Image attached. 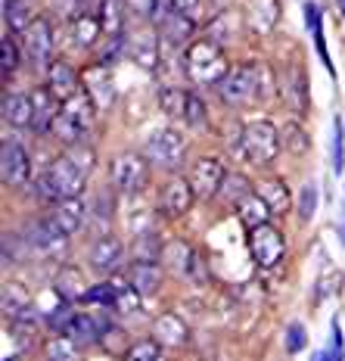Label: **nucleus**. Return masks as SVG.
I'll list each match as a JSON object with an SVG mask.
<instances>
[{
    "instance_id": "45",
    "label": "nucleus",
    "mask_w": 345,
    "mask_h": 361,
    "mask_svg": "<svg viewBox=\"0 0 345 361\" xmlns=\"http://www.w3.org/2000/svg\"><path fill=\"white\" fill-rule=\"evenodd\" d=\"M184 118H187V122H190L193 128H206V125H208L206 103H202L196 94H190V97H187V112H184Z\"/></svg>"
},
{
    "instance_id": "34",
    "label": "nucleus",
    "mask_w": 345,
    "mask_h": 361,
    "mask_svg": "<svg viewBox=\"0 0 345 361\" xmlns=\"http://www.w3.org/2000/svg\"><path fill=\"white\" fill-rule=\"evenodd\" d=\"M165 252H168V265H171V271H175V274H181V277L190 274L193 259H196V252H193L190 246L181 243V240H175L171 246H165Z\"/></svg>"
},
{
    "instance_id": "33",
    "label": "nucleus",
    "mask_w": 345,
    "mask_h": 361,
    "mask_svg": "<svg viewBox=\"0 0 345 361\" xmlns=\"http://www.w3.org/2000/svg\"><path fill=\"white\" fill-rule=\"evenodd\" d=\"M50 134H54L59 144H65V147H78V144H81V137H84V128L75 122V118L65 116V112H59L56 122H54V128H50Z\"/></svg>"
},
{
    "instance_id": "32",
    "label": "nucleus",
    "mask_w": 345,
    "mask_h": 361,
    "mask_svg": "<svg viewBox=\"0 0 345 361\" xmlns=\"http://www.w3.org/2000/svg\"><path fill=\"white\" fill-rule=\"evenodd\" d=\"M112 287H115V302H112V312L122 314V318H131V314L140 312V299H144V296H140V293L127 283V277H125V281L118 277Z\"/></svg>"
},
{
    "instance_id": "46",
    "label": "nucleus",
    "mask_w": 345,
    "mask_h": 361,
    "mask_svg": "<svg viewBox=\"0 0 345 361\" xmlns=\"http://www.w3.org/2000/svg\"><path fill=\"white\" fill-rule=\"evenodd\" d=\"M296 206H299V215H302V221H308V218L314 215V209H318V187H314L311 180L302 187V193H299V202H296Z\"/></svg>"
},
{
    "instance_id": "9",
    "label": "nucleus",
    "mask_w": 345,
    "mask_h": 361,
    "mask_svg": "<svg viewBox=\"0 0 345 361\" xmlns=\"http://www.w3.org/2000/svg\"><path fill=\"white\" fill-rule=\"evenodd\" d=\"M224 180H227V169H224V162L218 156H202L190 171V184H193L196 200H212L215 193H221Z\"/></svg>"
},
{
    "instance_id": "7",
    "label": "nucleus",
    "mask_w": 345,
    "mask_h": 361,
    "mask_svg": "<svg viewBox=\"0 0 345 361\" xmlns=\"http://www.w3.org/2000/svg\"><path fill=\"white\" fill-rule=\"evenodd\" d=\"M221 100L230 106H243V103L258 100V78H255V66H234L224 81L218 85Z\"/></svg>"
},
{
    "instance_id": "3",
    "label": "nucleus",
    "mask_w": 345,
    "mask_h": 361,
    "mask_svg": "<svg viewBox=\"0 0 345 361\" xmlns=\"http://www.w3.org/2000/svg\"><path fill=\"white\" fill-rule=\"evenodd\" d=\"M109 180L118 193H137L149 180V159L140 153H118L109 162Z\"/></svg>"
},
{
    "instance_id": "23",
    "label": "nucleus",
    "mask_w": 345,
    "mask_h": 361,
    "mask_svg": "<svg viewBox=\"0 0 345 361\" xmlns=\"http://www.w3.org/2000/svg\"><path fill=\"white\" fill-rule=\"evenodd\" d=\"M44 327V314L37 308L28 305L25 312H19L16 318H10V336L13 340H22V343H32Z\"/></svg>"
},
{
    "instance_id": "31",
    "label": "nucleus",
    "mask_w": 345,
    "mask_h": 361,
    "mask_svg": "<svg viewBox=\"0 0 345 361\" xmlns=\"http://www.w3.org/2000/svg\"><path fill=\"white\" fill-rule=\"evenodd\" d=\"M280 149H287L289 156H305L311 149V137L299 122H287L280 128Z\"/></svg>"
},
{
    "instance_id": "25",
    "label": "nucleus",
    "mask_w": 345,
    "mask_h": 361,
    "mask_svg": "<svg viewBox=\"0 0 345 361\" xmlns=\"http://www.w3.org/2000/svg\"><path fill=\"white\" fill-rule=\"evenodd\" d=\"M94 109H96V103L91 100V94H87L84 87H81L78 94H72L69 100L63 103V112H65L69 118H75V122L84 128V131L94 125Z\"/></svg>"
},
{
    "instance_id": "6",
    "label": "nucleus",
    "mask_w": 345,
    "mask_h": 361,
    "mask_svg": "<svg viewBox=\"0 0 345 361\" xmlns=\"http://www.w3.org/2000/svg\"><path fill=\"white\" fill-rule=\"evenodd\" d=\"M0 178L6 187H25L32 180V156L22 140L6 137L0 144Z\"/></svg>"
},
{
    "instance_id": "2",
    "label": "nucleus",
    "mask_w": 345,
    "mask_h": 361,
    "mask_svg": "<svg viewBox=\"0 0 345 361\" xmlns=\"http://www.w3.org/2000/svg\"><path fill=\"white\" fill-rule=\"evenodd\" d=\"M246 243H249V255L258 268H277L283 262V255H287V240H283L280 228H274L271 221L249 228Z\"/></svg>"
},
{
    "instance_id": "37",
    "label": "nucleus",
    "mask_w": 345,
    "mask_h": 361,
    "mask_svg": "<svg viewBox=\"0 0 345 361\" xmlns=\"http://www.w3.org/2000/svg\"><path fill=\"white\" fill-rule=\"evenodd\" d=\"M131 252H134V262H156L165 250H162L159 237H156L153 231H146V234H137V240H134V246H131Z\"/></svg>"
},
{
    "instance_id": "30",
    "label": "nucleus",
    "mask_w": 345,
    "mask_h": 361,
    "mask_svg": "<svg viewBox=\"0 0 345 361\" xmlns=\"http://www.w3.org/2000/svg\"><path fill=\"white\" fill-rule=\"evenodd\" d=\"M237 212H239V221H243L246 228H258V224L268 221L271 209L265 206V200H261L258 193H246V197L237 202Z\"/></svg>"
},
{
    "instance_id": "4",
    "label": "nucleus",
    "mask_w": 345,
    "mask_h": 361,
    "mask_svg": "<svg viewBox=\"0 0 345 361\" xmlns=\"http://www.w3.org/2000/svg\"><path fill=\"white\" fill-rule=\"evenodd\" d=\"M184 153H187V144L175 128H159V131H153L146 140V149H144L149 165L165 169V171H175L177 165L184 162Z\"/></svg>"
},
{
    "instance_id": "48",
    "label": "nucleus",
    "mask_w": 345,
    "mask_h": 361,
    "mask_svg": "<svg viewBox=\"0 0 345 361\" xmlns=\"http://www.w3.org/2000/svg\"><path fill=\"white\" fill-rule=\"evenodd\" d=\"M168 6L175 13H181V16L193 19V22H196V16L202 13V0H168Z\"/></svg>"
},
{
    "instance_id": "19",
    "label": "nucleus",
    "mask_w": 345,
    "mask_h": 361,
    "mask_svg": "<svg viewBox=\"0 0 345 361\" xmlns=\"http://www.w3.org/2000/svg\"><path fill=\"white\" fill-rule=\"evenodd\" d=\"M32 103H34V122H32V131L34 134H50V128H54L56 116L63 109H59V100L54 94H50L47 87H37L32 94Z\"/></svg>"
},
{
    "instance_id": "41",
    "label": "nucleus",
    "mask_w": 345,
    "mask_h": 361,
    "mask_svg": "<svg viewBox=\"0 0 345 361\" xmlns=\"http://www.w3.org/2000/svg\"><path fill=\"white\" fill-rule=\"evenodd\" d=\"M255 78H258V100H271V97L277 94V87H280L274 69L265 66V63H255Z\"/></svg>"
},
{
    "instance_id": "1",
    "label": "nucleus",
    "mask_w": 345,
    "mask_h": 361,
    "mask_svg": "<svg viewBox=\"0 0 345 361\" xmlns=\"http://www.w3.org/2000/svg\"><path fill=\"white\" fill-rule=\"evenodd\" d=\"M184 66L190 81L208 87V85H221L224 75L230 72L227 56L215 41H190L187 44V54H184Z\"/></svg>"
},
{
    "instance_id": "51",
    "label": "nucleus",
    "mask_w": 345,
    "mask_h": 361,
    "mask_svg": "<svg viewBox=\"0 0 345 361\" xmlns=\"http://www.w3.org/2000/svg\"><path fill=\"white\" fill-rule=\"evenodd\" d=\"M336 6H339V13L345 16V0H336Z\"/></svg>"
},
{
    "instance_id": "8",
    "label": "nucleus",
    "mask_w": 345,
    "mask_h": 361,
    "mask_svg": "<svg viewBox=\"0 0 345 361\" xmlns=\"http://www.w3.org/2000/svg\"><path fill=\"white\" fill-rule=\"evenodd\" d=\"M22 54H25L28 66H34V69H50V63H54V25H50L44 16H37L32 22V28L25 32V47H22Z\"/></svg>"
},
{
    "instance_id": "17",
    "label": "nucleus",
    "mask_w": 345,
    "mask_h": 361,
    "mask_svg": "<svg viewBox=\"0 0 345 361\" xmlns=\"http://www.w3.org/2000/svg\"><path fill=\"white\" fill-rule=\"evenodd\" d=\"M0 112H4V122H6V125H13V128H32V122H34V103H32V94L6 90Z\"/></svg>"
},
{
    "instance_id": "11",
    "label": "nucleus",
    "mask_w": 345,
    "mask_h": 361,
    "mask_svg": "<svg viewBox=\"0 0 345 361\" xmlns=\"http://www.w3.org/2000/svg\"><path fill=\"white\" fill-rule=\"evenodd\" d=\"M47 175L54 180L59 200H69V197H81V190H84V178L87 171L81 169L78 162L72 159V156H59L47 165Z\"/></svg>"
},
{
    "instance_id": "35",
    "label": "nucleus",
    "mask_w": 345,
    "mask_h": 361,
    "mask_svg": "<svg viewBox=\"0 0 345 361\" xmlns=\"http://www.w3.org/2000/svg\"><path fill=\"white\" fill-rule=\"evenodd\" d=\"M87 94H91V100H94L100 109H106L109 103H112L115 90H112V85H109V75L103 72V69L91 72V81H87Z\"/></svg>"
},
{
    "instance_id": "14",
    "label": "nucleus",
    "mask_w": 345,
    "mask_h": 361,
    "mask_svg": "<svg viewBox=\"0 0 345 361\" xmlns=\"http://www.w3.org/2000/svg\"><path fill=\"white\" fill-rule=\"evenodd\" d=\"M153 340L159 345H168V349H181V345L190 343V327L177 314L165 312L153 321Z\"/></svg>"
},
{
    "instance_id": "50",
    "label": "nucleus",
    "mask_w": 345,
    "mask_h": 361,
    "mask_svg": "<svg viewBox=\"0 0 345 361\" xmlns=\"http://www.w3.org/2000/svg\"><path fill=\"white\" fill-rule=\"evenodd\" d=\"M333 165L342 171V118H336V134H333Z\"/></svg>"
},
{
    "instance_id": "43",
    "label": "nucleus",
    "mask_w": 345,
    "mask_h": 361,
    "mask_svg": "<svg viewBox=\"0 0 345 361\" xmlns=\"http://www.w3.org/2000/svg\"><path fill=\"white\" fill-rule=\"evenodd\" d=\"M159 358H162V349L156 340H140L125 352V361H159Z\"/></svg>"
},
{
    "instance_id": "42",
    "label": "nucleus",
    "mask_w": 345,
    "mask_h": 361,
    "mask_svg": "<svg viewBox=\"0 0 345 361\" xmlns=\"http://www.w3.org/2000/svg\"><path fill=\"white\" fill-rule=\"evenodd\" d=\"M81 302L96 305V308H112V302H115V287H112V283H96V287H91L81 296Z\"/></svg>"
},
{
    "instance_id": "18",
    "label": "nucleus",
    "mask_w": 345,
    "mask_h": 361,
    "mask_svg": "<svg viewBox=\"0 0 345 361\" xmlns=\"http://www.w3.org/2000/svg\"><path fill=\"white\" fill-rule=\"evenodd\" d=\"M162 268L156 262H131L127 268V283L140 293V296H156L162 290Z\"/></svg>"
},
{
    "instance_id": "13",
    "label": "nucleus",
    "mask_w": 345,
    "mask_h": 361,
    "mask_svg": "<svg viewBox=\"0 0 345 361\" xmlns=\"http://www.w3.org/2000/svg\"><path fill=\"white\" fill-rule=\"evenodd\" d=\"M84 215H87V206L81 202V197H69V200H59L54 209H50V221L63 231L65 237L78 234L81 224H84Z\"/></svg>"
},
{
    "instance_id": "16",
    "label": "nucleus",
    "mask_w": 345,
    "mask_h": 361,
    "mask_svg": "<svg viewBox=\"0 0 345 361\" xmlns=\"http://www.w3.org/2000/svg\"><path fill=\"white\" fill-rule=\"evenodd\" d=\"M47 90L56 97L59 103H65L72 94H78L81 85H78V72L72 69L65 59H54L47 69Z\"/></svg>"
},
{
    "instance_id": "12",
    "label": "nucleus",
    "mask_w": 345,
    "mask_h": 361,
    "mask_svg": "<svg viewBox=\"0 0 345 361\" xmlns=\"http://www.w3.org/2000/svg\"><path fill=\"white\" fill-rule=\"evenodd\" d=\"M280 97L289 109L296 112H305L308 109V78H305V69L302 66H287L280 75Z\"/></svg>"
},
{
    "instance_id": "40",
    "label": "nucleus",
    "mask_w": 345,
    "mask_h": 361,
    "mask_svg": "<svg viewBox=\"0 0 345 361\" xmlns=\"http://www.w3.org/2000/svg\"><path fill=\"white\" fill-rule=\"evenodd\" d=\"M19 63H22V50L16 47L13 35L6 32V35H4V41H0V69H4L6 78H10V75L19 69Z\"/></svg>"
},
{
    "instance_id": "5",
    "label": "nucleus",
    "mask_w": 345,
    "mask_h": 361,
    "mask_svg": "<svg viewBox=\"0 0 345 361\" xmlns=\"http://www.w3.org/2000/svg\"><path fill=\"white\" fill-rule=\"evenodd\" d=\"M280 153V131L271 122H252L243 128V156L255 165H268Z\"/></svg>"
},
{
    "instance_id": "49",
    "label": "nucleus",
    "mask_w": 345,
    "mask_h": 361,
    "mask_svg": "<svg viewBox=\"0 0 345 361\" xmlns=\"http://www.w3.org/2000/svg\"><path fill=\"white\" fill-rule=\"evenodd\" d=\"M221 193H224L227 200L239 202V200H237V193H239V197H246V193H252V190H249V184H246L243 178H227V180H224V187H221Z\"/></svg>"
},
{
    "instance_id": "28",
    "label": "nucleus",
    "mask_w": 345,
    "mask_h": 361,
    "mask_svg": "<svg viewBox=\"0 0 345 361\" xmlns=\"http://www.w3.org/2000/svg\"><path fill=\"white\" fill-rule=\"evenodd\" d=\"M54 293L65 302H81L84 296V281H81V271L78 268H63L56 274V283H54Z\"/></svg>"
},
{
    "instance_id": "20",
    "label": "nucleus",
    "mask_w": 345,
    "mask_h": 361,
    "mask_svg": "<svg viewBox=\"0 0 345 361\" xmlns=\"http://www.w3.org/2000/svg\"><path fill=\"white\" fill-rule=\"evenodd\" d=\"M255 193L265 200V206L271 209V215H289V209H292V193H289V187L283 184L280 178L258 180Z\"/></svg>"
},
{
    "instance_id": "15",
    "label": "nucleus",
    "mask_w": 345,
    "mask_h": 361,
    "mask_svg": "<svg viewBox=\"0 0 345 361\" xmlns=\"http://www.w3.org/2000/svg\"><path fill=\"white\" fill-rule=\"evenodd\" d=\"M125 259V243L118 237H100L96 243H91V250H87V262H91L94 271H112L118 268Z\"/></svg>"
},
{
    "instance_id": "21",
    "label": "nucleus",
    "mask_w": 345,
    "mask_h": 361,
    "mask_svg": "<svg viewBox=\"0 0 345 361\" xmlns=\"http://www.w3.org/2000/svg\"><path fill=\"white\" fill-rule=\"evenodd\" d=\"M246 22H249L252 32L268 35L277 22H280V0H249Z\"/></svg>"
},
{
    "instance_id": "39",
    "label": "nucleus",
    "mask_w": 345,
    "mask_h": 361,
    "mask_svg": "<svg viewBox=\"0 0 345 361\" xmlns=\"http://www.w3.org/2000/svg\"><path fill=\"white\" fill-rule=\"evenodd\" d=\"M187 90H181V87H165L162 94H159V106H162V112L165 116H184L187 112Z\"/></svg>"
},
{
    "instance_id": "44",
    "label": "nucleus",
    "mask_w": 345,
    "mask_h": 361,
    "mask_svg": "<svg viewBox=\"0 0 345 361\" xmlns=\"http://www.w3.org/2000/svg\"><path fill=\"white\" fill-rule=\"evenodd\" d=\"M75 314H78V312H75V305H72V302H63L54 314H47V327L54 330V334H65V330H69V324L75 321Z\"/></svg>"
},
{
    "instance_id": "29",
    "label": "nucleus",
    "mask_w": 345,
    "mask_h": 361,
    "mask_svg": "<svg viewBox=\"0 0 345 361\" xmlns=\"http://www.w3.org/2000/svg\"><path fill=\"white\" fill-rule=\"evenodd\" d=\"M127 54L134 56V63H137V66H144V69L153 72L156 63H159V44H156V35L153 32L137 35L131 41V50H127Z\"/></svg>"
},
{
    "instance_id": "26",
    "label": "nucleus",
    "mask_w": 345,
    "mask_h": 361,
    "mask_svg": "<svg viewBox=\"0 0 345 361\" xmlns=\"http://www.w3.org/2000/svg\"><path fill=\"white\" fill-rule=\"evenodd\" d=\"M0 13H4L6 32H28V28H32V22H34L28 0H4Z\"/></svg>"
},
{
    "instance_id": "47",
    "label": "nucleus",
    "mask_w": 345,
    "mask_h": 361,
    "mask_svg": "<svg viewBox=\"0 0 345 361\" xmlns=\"http://www.w3.org/2000/svg\"><path fill=\"white\" fill-rule=\"evenodd\" d=\"M305 345H308V334H305L302 324H289L287 327V352L289 355H296V352H302Z\"/></svg>"
},
{
    "instance_id": "38",
    "label": "nucleus",
    "mask_w": 345,
    "mask_h": 361,
    "mask_svg": "<svg viewBox=\"0 0 345 361\" xmlns=\"http://www.w3.org/2000/svg\"><path fill=\"white\" fill-rule=\"evenodd\" d=\"M28 308V293L19 283H4V314L6 318H16L19 312Z\"/></svg>"
},
{
    "instance_id": "36",
    "label": "nucleus",
    "mask_w": 345,
    "mask_h": 361,
    "mask_svg": "<svg viewBox=\"0 0 345 361\" xmlns=\"http://www.w3.org/2000/svg\"><path fill=\"white\" fill-rule=\"evenodd\" d=\"M44 352H47V361H78V345H75L65 334L50 336L47 345H44Z\"/></svg>"
},
{
    "instance_id": "52",
    "label": "nucleus",
    "mask_w": 345,
    "mask_h": 361,
    "mask_svg": "<svg viewBox=\"0 0 345 361\" xmlns=\"http://www.w3.org/2000/svg\"><path fill=\"white\" fill-rule=\"evenodd\" d=\"M159 361H175V358H159Z\"/></svg>"
},
{
    "instance_id": "27",
    "label": "nucleus",
    "mask_w": 345,
    "mask_h": 361,
    "mask_svg": "<svg viewBox=\"0 0 345 361\" xmlns=\"http://www.w3.org/2000/svg\"><path fill=\"white\" fill-rule=\"evenodd\" d=\"M65 336L78 345V349H87V345L100 343V327H96L94 314H75V321L65 330Z\"/></svg>"
},
{
    "instance_id": "10",
    "label": "nucleus",
    "mask_w": 345,
    "mask_h": 361,
    "mask_svg": "<svg viewBox=\"0 0 345 361\" xmlns=\"http://www.w3.org/2000/svg\"><path fill=\"white\" fill-rule=\"evenodd\" d=\"M193 184H190V178H181V175H171L168 180L162 184V190H159V212L165 218H181L190 212V206H193Z\"/></svg>"
},
{
    "instance_id": "22",
    "label": "nucleus",
    "mask_w": 345,
    "mask_h": 361,
    "mask_svg": "<svg viewBox=\"0 0 345 361\" xmlns=\"http://www.w3.org/2000/svg\"><path fill=\"white\" fill-rule=\"evenodd\" d=\"M103 37V22L96 13H78V16L72 19V41L78 44V47H94L96 41Z\"/></svg>"
},
{
    "instance_id": "24",
    "label": "nucleus",
    "mask_w": 345,
    "mask_h": 361,
    "mask_svg": "<svg viewBox=\"0 0 345 361\" xmlns=\"http://www.w3.org/2000/svg\"><path fill=\"white\" fill-rule=\"evenodd\" d=\"M96 16L103 22V35L122 37L125 35V0H100Z\"/></svg>"
}]
</instances>
